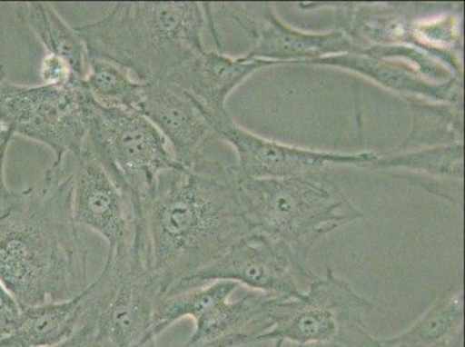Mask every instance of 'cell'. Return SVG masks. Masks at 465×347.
Masks as SVG:
<instances>
[{"instance_id": "cell-26", "label": "cell", "mask_w": 465, "mask_h": 347, "mask_svg": "<svg viewBox=\"0 0 465 347\" xmlns=\"http://www.w3.org/2000/svg\"><path fill=\"white\" fill-rule=\"evenodd\" d=\"M52 347H109L101 340L92 322H84L66 341Z\"/></svg>"}, {"instance_id": "cell-13", "label": "cell", "mask_w": 465, "mask_h": 347, "mask_svg": "<svg viewBox=\"0 0 465 347\" xmlns=\"http://www.w3.org/2000/svg\"><path fill=\"white\" fill-rule=\"evenodd\" d=\"M72 211L77 225L107 241L108 252L133 244L137 223L134 206L84 148L72 156Z\"/></svg>"}, {"instance_id": "cell-8", "label": "cell", "mask_w": 465, "mask_h": 347, "mask_svg": "<svg viewBox=\"0 0 465 347\" xmlns=\"http://www.w3.org/2000/svg\"><path fill=\"white\" fill-rule=\"evenodd\" d=\"M91 96L83 79L66 87L0 83V123L15 134L44 144L54 164L82 154L90 121Z\"/></svg>"}, {"instance_id": "cell-28", "label": "cell", "mask_w": 465, "mask_h": 347, "mask_svg": "<svg viewBox=\"0 0 465 347\" xmlns=\"http://www.w3.org/2000/svg\"><path fill=\"white\" fill-rule=\"evenodd\" d=\"M7 69L5 65H0V83L3 82V80L7 79Z\"/></svg>"}, {"instance_id": "cell-12", "label": "cell", "mask_w": 465, "mask_h": 347, "mask_svg": "<svg viewBox=\"0 0 465 347\" xmlns=\"http://www.w3.org/2000/svg\"><path fill=\"white\" fill-rule=\"evenodd\" d=\"M223 11L252 37L247 58L276 64H303L342 54H362L344 32L304 33L287 26L268 4H223Z\"/></svg>"}, {"instance_id": "cell-21", "label": "cell", "mask_w": 465, "mask_h": 347, "mask_svg": "<svg viewBox=\"0 0 465 347\" xmlns=\"http://www.w3.org/2000/svg\"><path fill=\"white\" fill-rule=\"evenodd\" d=\"M83 84L101 107L125 112H139L146 91V83L131 78L129 72L99 58H88Z\"/></svg>"}, {"instance_id": "cell-20", "label": "cell", "mask_w": 465, "mask_h": 347, "mask_svg": "<svg viewBox=\"0 0 465 347\" xmlns=\"http://www.w3.org/2000/svg\"><path fill=\"white\" fill-rule=\"evenodd\" d=\"M412 114V129L395 151L463 143V105L403 97Z\"/></svg>"}, {"instance_id": "cell-3", "label": "cell", "mask_w": 465, "mask_h": 347, "mask_svg": "<svg viewBox=\"0 0 465 347\" xmlns=\"http://www.w3.org/2000/svg\"><path fill=\"white\" fill-rule=\"evenodd\" d=\"M205 3H116L103 18L75 27L88 58L112 62L141 83L162 82L204 52Z\"/></svg>"}, {"instance_id": "cell-16", "label": "cell", "mask_w": 465, "mask_h": 347, "mask_svg": "<svg viewBox=\"0 0 465 347\" xmlns=\"http://www.w3.org/2000/svg\"><path fill=\"white\" fill-rule=\"evenodd\" d=\"M366 168L387 174L425 192L460 204L463 200V143L376 154Z\"/></svg>"}, {"instance_id": "cell-11", "label": "cell", "mask_w": 465, "mask_h": 347, "mask_svg": "<svg viewBox=\"0 0 465 347\" xmlns=\"http://www.w3.org/2000/svg\"><path fill=\"white\" fill-rule=\"evenodd\" d=\"M209 123L220 141L228 144L235 152L236 182L329 172L336 166L366 168L378 154L375 152L341 154L285 145L249 133L236 124L231 115Z\"/></svg>"}, {"instance_id": "cell-22", "label": "cell", "mask_w": 465, "mask_h": 347, "mask_svg": "<svg viewBox=\"0 0 465 347\" xmlns=\"http://www.w3.org/2000/svg\"><path fill=\"white\" fill-rule=\"evenodd\" d=\"M40 78L42 84L53 87H66L82 80L74 74L65 59L49 53L42 58Z\"/></svg>"}, {"instance_id": "cell-19", "label": "cell", "mask_w": 465, "mask_h": 347, "mask_svg": "<svg viewBox=\"0 0 465 347\" xmlns=\"http://www.w3.org/2000/svg\"><path fill=\"white\" fill-rule=\"evenodd\" d=\"M16 15L27 25L44 45L46 53L65 59L74 74L84 78L87 71L88 55L86 46L75 28L63 20L52 4L42 2L19 3Z\"/></svg>"}, {"instance_id": "cell-5", "label": "cell", "mask_w": 465, "mask_h": 347, "mask_svg": "<svg viewBox=\"0 0 465 347\" xmlns=\"http://www.w3.org/2000/svg\"><path fill=\"white\" fill-rule=\"evenodd\" d=\"M84 321L92 322L109 347H143L151 341L152 319L163 298L146 260L145 236L136 228L133 244L108 252L103 273L84 292Z\"/></svg>"}, {"instance_id": "cell-27", "label": "cell", "mask_w": 465, "mask_h": 347, "mask_svg": "<svg viewBox=\"0 0 465 347\" xmlns=\"http://www.w3.org/2000/svg\"><path fill=\"white\" fill-rule=\"evenodd\" d=\"M14 137L15 134L0 123V151H2L3 148L10 146V143Z\"/></svg>"}, {"instance_id": "cell-23", "label": "cell", "mask_w": 465, "mask_h": 347, "mask_svg": "<svg viewBox=\"0 0 465 347\" xmlns=\"http://www.w3.org/2000/svg\"><path fill=\"white\" fill-rule=\"evenodd\" d=\"M292 347H386V345L383 341L371 336L366 325H359L332 341L312 342V344H294Z\"/></svg>"}, {"instance_id": "cell-25", "label": "cell", "mask_w": 465, "mask_h": 347, "mask_svg": "<svg viewBox=\"0 0 465 347\" xmlns=\"http://www.w3.org/2000/svg\"><path fill=\"white\" fill-rule=\"evenodd\" d=\"M7 148L0 151V222L7 218L23 202L25 189L20 192H14L7 188L5 179H4V164H5V156Z\"/></svg>"}, {"instance_id": "cell-17", "label": "cell", "mask_w": 465, "mask_h": 347, "mask_svg": "<svg viewBox=\"0 0 465 347\" xmlns=\"http://www.w3.org/2000/svg\"><path fill=\"white\" fill-rule=\"evenodd\" d=\"M84 292L67 302L23 309L18 327L11 336L0 341V347H52L61 344L83 325L86 312Z\"/></svg>"}, {"instance_id": "cell-29", "label": "cell", "mask_w": 465, "mask_h": 347, "mask_svg": "<svg viewBox=\"0 0 465 347\" xmlns=\"http://www.w3.org/2000/svg\"><path fill=\"white\" fill-rule=\"evenodd\" d=\"M143 347H156L155 346V341H151L149 342H146V344L143 345Z\"/></svg>"}, {"instance_id": "cell-18", "label": "cell", "mask_w": 465, "mask_h": 347, "mask_svg": "<svg viewBox=\"0 0 465 347\" xmlns=\"http://www.w3.org/2000/svg\"><path fill=\"white\" fill-rule=\"evenodd\" d=\"M463 289L447 290L416 323L383 342L386 347H450L463 337Z\"/></svg>"}, {"instance_id": "cell-6", "label": "cell", "mask_w": 465, "mask_h": 347, "mask_svg": "<svg viewBox=\"0 0 465 347\" xmlns=\"http://www.w3.org/2000/svg\"><path fill=\"white\" fill-rule=\"evenodd\" d=\"M84 148L99 161L136 215L160 175L182 167L166 139L142 113L104 108L93 100Z\"/></svg>"}, {"instance_id": "cell-1", "label": "cell", "mask_w": 465, "mask_h": 347, "mask_svg": "<svg viewBox=\"0 0 465 347\" xmlns=\"http://www.w3.org/2000/svg\"><path fill=\"white\" fill-rule=\"evenodd\" d=\"M214 144L193 168L163 173L137 217L163 296L252 232L241 209L234 164L211 154Z\"/></svg>"}, {"instance_id": "cell-7", "label": "cell", "mask_w": 465, "mask_h": 347, "mask_svg": "<svg viewBox=\"0 0 465 347\" xmlns=\"http://www.w3.org/2000/svg\"><path fill=\"white\" fill-rule=\"evenodd\" d=\"M239 283L214 282L174 295L163 296L155 308L147 340L175 322L192 317L194 332L182 347H241L253 344L270 329L269 312L274 296L249 292L230 302Z\"/></svg>"}, {"instance_id": "cell-30", "label": "cell", "mask_w": 465, "mask_h": 347, "mask_svg": "<svg viewBox=\"0 0 465 347\" xmlns=\"http://www.w3.org/2000/svg\"><path fill=\"white\" fill-rule=\"evenodd\" d=\"M282 344H284V341H276V346L274 347H282Z\"/></svg>"}, {"instance_id": "cell-2", "label": "cell", "mask_w": 465, "mask_h": 347, "mask_svg": "<svg viewBox=\"0 0 465 347\" xmlns=\"http://www.w3.org/2000/svg\"><path fill=\"white\" fill-rule=\"evenodd\" d=\"M0 283L23 309L67 302L90 286L87 249L72 211V156L53 163L0 222Z\"/></svg>"}, {"instance_id": "cell-4", "label": "cell", "mask_w": 465, "mask_h": 347, "mask_svg": "<svg viewBox=\"0 0 465 347\" xmlns=\"http://www.w3.org/2000/svg\"><path fill=\"white\" fill-rule=\"evenodd\" d=\"M236 192L252 231L281 241L306 258L317 241L363 217L328 172L240 181Z\"/></svg>"}, {"instance_id": "cell-10", "label": "cell", "mask_w": 465, "mask_h": 347, "mask_svg": "<svg viewBox=\"0 0 465 347\" xmlns=\"http://www.w3.org/2000/svg\"><path fill=\"white\" fill-rule=\"evenodd\" d=\"M371 303L331 269L317 278L300 298L274 296L270 329L255 342L290 341L297 345L335 340L359 325H365Z\"/></svg>"}, {"instance_id": "cell-24", "label": "cell", "mask_w": 465, "mask_h": 347, "mask_svg": "<svg viewBox=\"0 0 465 347\" xmlns=\"http://www.w3.org/2000/svg\"><path fill=\"white\" fill-rule=\"evenodd\" d=\"M23 308L0 283V341L11 336L18 327Z\"/></svg>"}, {"instance_id": "cell-15", "label": "cell", "mask_w": 465, "mask_h": 347, "mask_svg": "<svg viewBox=\"0 0 465 347\" xmlns=\"http://www.w3.org/2000/svg\"><path fill=\"white\" fill-rule=\"evenodd\" d=\"M272 65L278 64L246 56L232 58L205 49L173 72L166 82L193 96L209 122L230 116L226 101L232 92L256 71Z\"/></svg>"}, {"instance_id": "cell-14", "label": "cell", "mask_w": 465, "mask_h": 347, "mask_svg": "<svg viewBox=\"0 0 465 347\" xmlns=\"http://www.w3.org/2000/svg\"><path fill=\"white\" fill-rule=\"evenodd\" d=\"M139 112L163 135L183 168L200 163L218 139L193 97L166 80L146 83Z\"/></svg>"}, {"instance_id": "cell-9", "label": "cell", "mask_w": 465, "mask_h": 347, "mask_svg": "<svg viewBox=\"0 0 465 347\" xmlns=\"http://www.w3.org/2000/svg\"><path fill=\"white\" fill-rule=\"evenodd\" d=\"M317 278L308 265V258L281 241L252 231L213 263L185 278L164 296L225 281L266 295L295 299L306 293Z\"/></svg>"}]
</instances>
